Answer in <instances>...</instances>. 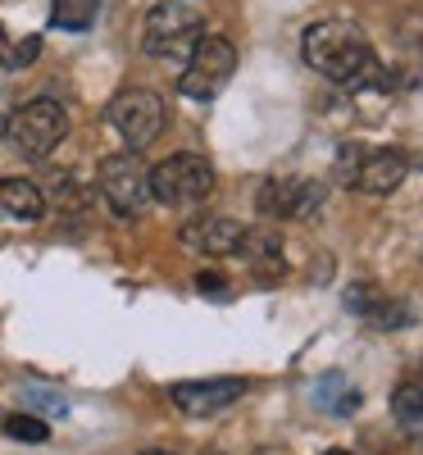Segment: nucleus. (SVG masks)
I'll use <instances>...</instances> for the list:
<instances>
[{
	"label": "nucleus",
	"mask_w": 423,
	"mask_h": 455,
	"mask_svg": "<svg viewBox=\"0 0 423 455\" xmlns=\"http://www.w3.org/2000/svg\"><path fill=\"white\" fill-rule=\"evenodd\" d=\"M305 64H310L319 78H328L332 87H346V92H360V87H373L382 83V64L369 46V36L346 23V19H323V23H310L305 28Z\"/></svg>",
	"instance_id": "nucleus-1"
},
{
	"label": "nucleus",
	"mask_w": 423,
	"mask_h": 455,
	"mask_svg": "<svg viewBox=\"0 0 423 455\" xmlns=\"http://www.w3.org/2000/svg\"><path fill=\"white\" fill-rule=\"evenodd\" d=\"M210 192H214V169L205 156L178 150V156L150 169V201H160L169 210H196L210 201Z\"/></svg>",
	"instance_id": "nucleus-2"
},
{
	"label": "nucleus",
	"mask_w": 423,
	"mask_h": 455,
	"mask_svg": "<svg viewBox=\"0 0 423 455\" xmlns=\"http://www.w3.org/2000/svg\"><path fill=\"white\" fill-rule=\"evenodd\" d=\"M64 137H68V114L51 96H36V100L19 105L5 119V141L23 160H46Z\"/></svg>",
	"instance_id": "nucleus-3"
},
{
	"label": "nucleus",
	"mask_w": 423,
	"mask_h": 455,
	"mask_svg": "<svg viewBox=\"0 0 423 455\" xmlns=\"http://www.w3.org/2000/svg\"><path fill=\"white\" fill-rule=\"evenodd\" d=\"M205 36V19L182 5V0H160L141 23V51L156 60H187L191 46Z\"/></svg>",
	"instance_id": "nucleus-4"
},
{
	"label": "nucleus",
	"mask_w": 423,
	"mask_h": 455,
	"mask_svg": "<svg viewBox=\"0 0 423 455\" xmlns=\"http://www.w3.org/2000/svg\"><path fill=\"white\" fill-rule=\"evenodd\" d=\"M337 173H341V182H351L364 196H392L405 178V156L401 150H387V146H378V150L341 146Z\"/></svg>",
	"instance_id": "nucleus-5"
},
{
	"label": "nucleus",
	"mask_w": 423,
	"mask_h": 455,
	"mask_svg": "<svg viewBox=\"0 0 423 455\" xmlns=\"http://www.w3.org/2000/svg\"><path fill=\"white\" fill-rule=\"evenodd\" d=\"M105 119L128 141V150H146L164 132V100L156 92H146V87H128L105 105Z\"/></svg>",
	"instance_id": "nucleus-6"
},
{
	"label": "nucleus",
	"mask_w": 423,
	"mask_h": 455,
	"mask_svg": "<svg viewBox=\"0 0 423 455\" xmlns=\"http://www.w3.org/2000/svg\"><path fill=\"white\" fill-rule=\"evenodd\" d=\"M233 68H237L233 42H223V36H201V42L191 46V55H187L178 92L191 96V100H214L227 87V78H233Z\"/></svg>",
	"instance_id": "nucleus-7"
},
{
	"label": "nucleus",
	"mask_w": 423,
	"mask_h": 455,
	"mask_svg": "<svg viewBox=\"0 0 423 455\" xmlns=\"http://www.w3.org/2000/svg\"><path fill=\"white\" fill-rule=\"evenodd\" d=\"M96 187L109 201L114 214H141L150 201V169L141 164L137 150H124V156H105L96 169Z\"/></svg>",
	"instance_id": "nucleus-8"
},
{
	"label": "nucleus",
	"mask_w": 423,
	"mask_h": 455,
	"mask_svg": "<svg viewBox=\"0 0 423 455\" xmlns=\"http://www.w3.org/2000/svg\"><path fill=\"white\" fill-rule=\"evenodd\" d=\"M255 205L264 219H310L323 205V187L310 178H268Z\"/></svg>",
	"instance_id": "nucleus-9"
},
{
	"label": "nucleus",
	"mask_w": 423,
	"mask_h": 455,
	"mask_svg": "<svg viewBox=\"0 0 423 455\" xmlns=\"http://www.w3.org/2000/svg\"><path fill=\"white\" fill-rule=\"evenodd\" d=\"M246 396V378H196V383H173L169 401L191 414V419H205V414H219L227 405H237Z\"/></svg>",
	"instance_id": "nucleus-10"
},
{
	"label": "nucleus",
	"mask_w": 423,
	"mask_h": 455,
	"mask_svg": "<svg viewBox=\"0 0 423 455\" xmlns=\"http://www.w3.org/2000/svg\"><path fill=\"white\" fill-rule=\"evenodd\" d=\"M246 233H251V228H242L237 219H223V214H201V219L182 223L178 242H182L187 251H196V255H210V259H219V255H237V259H242Z\"/></svg>",
	"instance_id": "nucleus-11"
},
{
	"label": "nucleus",
	"mask_w": 423,
	"mask_h": 455,
	"mask_svg": "<svg viewBox=\"0 0 423 455\" xmlns=\"http://www.w3.org/2000/svg\"><path fill=\"white\" fill-rule=\"evenodd\" d=\"M42 214H46V196H42V187L28 182V178H0V219L36 223Z\"/></svg>",
	"instance_id": "nucleus-12"
},
{
	"label": "nucleus",
	"mask_w": 423,
	"mask_h": 455,
	"mask_svg": "<svg viewBox=\"0 0 423 455\" xmlns=\"http://www.w3.org/2000/svg\"><path fill=\"white\" fill-rule=\"evenodd\" d=\"M315 405L328 410V414H355L360 410V392L346 383L341 373H323L315 383Z\"/></svg>",
	"instance_id": "nucleus-13"
},
{
	"label": "nucleus",
	"mask_w": 423,
	"mask_h": 455,
	"mask_svg": "<svg viewBox=\"0 0 423 455\" xmlns=\"http://www.w3.org/2000/svg\"><path fill=\"white\" fill-rule=\"evenodd\" d=\"M100 14V0H51V23L60 32H87Z\"/></svg>",
	"instance_id": "nucleus-14"
},
{
	"label": "nucleus",
	"mask_w": 423,
	"mask_h": 455,
	"mask_svg": "<svg viewBox=\"0 0 423 455\" xmlns=\"http://www.w3.org/2000/svg\"><path fill=\"white\" fill-rule=\"evenodd\" d=\"M392 410L401 424H423V383H401L392 396Z\"/></svg>",
	"instance_id": "nucleus-15"
},
{
	"label": "nucleus",
	"mask_w": 423,
	"mask_h": 455,
	"mask_svg": "<svg viewBox=\"0 0 423 455\" xmlns=\"http://www.w3.org/2000/svg\"><path fill=\"white\" fill-rule=\"evenodd\" d=\"M36 55H42V36H23L19 46H10V51H0V68H10V73H19V68H28Z\"/></svg>",
	"instance_id": "nucleus-16"
},
{
	"label": "nucleus",
	"mask_w": 423,
	"mask_h": 455,
	"mask_svg": "<svg viewBox=\"0 0 423 455\" xmlns=\"http://www.w3.org/2000/svg\"><path fill=\"white\" fill-rule=\"evenodd\" d=\"M5 433H10L14 442H46V437H51V428H46L42 419H32V414H10Z\"/></svg>",
	"instance_id": "nucleus-17"
},
{
	"label": "nucleus",
	"mask_w": 423,
	"mask_h": 455,
	"mask_svg": "<svg viewBox=\"0 0 423 455\" xmlns=\"http://www.w3.org/2000/svg\"><path fill=\"white\" fill-rule=\"evenodd\" d=\"M196 287H201V296H223V291H227V278H219V274H201Z\"/></svg>",
	"instance_id": "nucleus-18"
},
{
	"label": "nucleus",
	"mask_w": 423,
	"mask_h": 455,
	"mask_svg": "<svg viewBox=\"0 0 423 455\" xmlns=\"http://www.w3.org/2000/svg\"><path fill=\"white\" fill-rule=\"evenodd\" d=\"M146 455H173V451H146Z\"/></svg>",
	"instance_id": "nucleus-19"
},
{
	"label": "nucleus",
	"mask_w": 423,
	"mask_h": 455,
	"mask_svg": "<svg viewBox=\"0 0 423 455\" xmlns=\"http://www.w3.org/2000/svg\"><path fill=\"white\" fill-rule=\"evenodd\" d=\"M328 455H351V451H328Z\"/></svg>",
	"instance_id": "nucleus-20"
},
{
	"label": "nucleus",
	"mask_w": 423,
	"mask_h": 455,
	"mask_svg": "<svg viewBox=\"0 0 423 455\" xmlns=\"http://www.w3.org/2000/svg\"><path fill=\"white\" fill-rule=\"evenodd\" d=\"M0 46H5V28H0Z\"/></svg>",
	"instance_id": "nucleus-21"
},
{
	"label": "nucleus",
	"mask_w": 423,
	"mask_h": 455,
	"mask_svg": "<svg viewBox=\"0 0 423 455\" xmlns=\"http://www.w3.org/2000/svg\"><path fill=\"white\" fill-rule=\"evenodd\" d=\"M0 137H5V119H0Z\"/></svg>",
	"instance_id": "nucleus-22"
}]
</instances>
